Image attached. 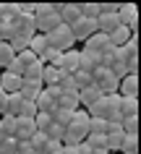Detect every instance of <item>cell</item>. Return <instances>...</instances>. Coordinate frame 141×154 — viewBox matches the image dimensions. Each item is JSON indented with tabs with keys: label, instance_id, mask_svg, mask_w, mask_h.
Listing matches in <instances>:
<instances>
[{
	"label": "cell",
	"instance_id": "1",
	"mask_svg": "<svg viewBox=\"0 0 141 154\" xmlns=\"http://www.w3.org/2000/svg\"><path fill=\"white\" fill-rule=\"evenodd\" d=\"M32 16H34V32L37 34H50L55 26H60V16L55 11V3H37Z\"/></svg>",
	"mask_w": 141,
	"mask_h": 154
},
{
	"label": "cell",
	"instance_id": "2",
	"mask_svg": "<svg viewBox=\"0 0 141 154\" xmlns=\"http://www.w3.org/2000/svg\"><path fill=\"white\" fill-rule=\"evenodd\" d=\"M118 105H120V94H102L86 112H89V118H102V120H107V123L110 120H120Z\"/></svg>",
	"mask_w": 141,
	"mask_h": 154
},
{
	"label": "cell",
	"instance_id": "3",
	"mask_svg": "<svg viewBox=\"0 0 141 154\" xmlns=\"http://www.w3.org/2000/svg\"><path fill=\"white\" fill-rule=\"evenodd\" d=\"M44 39H47V47L55 50V52H68V50H73V45H76L73 34H71V26H66V24L55 26L50 34H44Z\"/></svg>",
	"mask_w": 141,
	"mask_h": 154
},
{
	"label": "cell",
	"instance_id": "4",
	"mask_svg": "<svg viewBox=\"0 0 141 154\" xmlns=\"http://www.w3.org/2000/svg\"><path fill=\"white\" fill-rule=\"evenodd\" d=\"M91 84L100 89V94H118L120 79H115L110 68H100V71H94V73H91Z\"/></svg>",
	"mask_w": 141,
	"mask_h": 154
},
{
	"label": "cell",
	"instance_id": "5",
	"mask_svg": "<svg viewBox=\"0 0 141 154\" xmlns=\"http://www.w3.org/2000/svg\"><path fill=\"white\" fill-rule=\"evenodd\" d=\"M11 26H13V32L16 37H26V39H32L34 34V16L32 13H16V16L11 18Z\"/></svg>",
	"mask_w": 141,
	"mask_h": 154
},
{
	"label": "cell",
	"instance_id": "6",
	"mask_svg": "<svg viewBox=\"0 0 141 154\" xmlns=\"http://www.w3.org/2000/svg\"><path fill=\"white\" fill-rule=\"evenodd\" d=\"M55 11H58V16H60V24H66V26H73L81 18L78 3H55Z\"/></svg>",
	"mask_w": 141,
	"mask_h": 154
},
{
	"label": "cell",
	"instance_id": "7",
	"mask_svg": "<svg viewBox=\"0 0 141 154\" xmlns=\"http://www.w3.org/2000/svg\"><path fill=\"white\" fill-rule=\"evenodd\" d=\"M71 34H73L76 42H86L91 34H97V21H89V18H78L73 26H71Z\"/></svg>",
	"mask_w": 141,
	"mask_h": 154
},
{
	"label": "cell",
	"instance_id": "8",
	"mask_svg": "<svg viewBox=\"0 0 141 154\" xmlns=\"http://www.w3.org/2000/svg\"><path fill=\"white\" fill-rule=\"evenodd\" d=\"M34 133H37L34 118H16V133H13L16 141H29Z\"/></svg>",
	"mask_w": 141,
	"mask_h": 154
},
{
	"label": "cell",
	"instance_id": "9",
	"mask_svg": "<svg viewBox=\"0 0 141 154\" xmlns=\"http://www.w3.org/2000/svg\"><path fill=\"white\" fill-rule=\"evenodd\" d=\"M118 115H120V120H125V118H139V97H120Z\"/></svg>",
	"mask_w": 141,
	"mask_h": 154
},
{
	"label": "cell",
	"instance_id": "10",
	"mask_svg": "<svg viewBox=\"0 0 141 154\" xmlns=\"http://www.w3.org/2000/svg\"><path fill=\"white\" fill-rule=\"evenodd\" d=\"M110 47H112V45H110L107 34H100V32H97V34H91L89 39L84 42V50H89V52H100V55L105 52V50H110Z\"/></svg>",
	"mask_w": 141,
	"mask_h": 154
},
{
	"label": "cell",
	"instance_id": "11",
	"mask_svg": "<svg viewBox=\"0 0 141 154\" xmlns=\"http://www.w3.org/2000/svg\"><path fill=\"white\" fill-rule=\"evenodd\" d=\"M21 76H16V73H11V71H3L0 73V89L5 91V94H16L18 89H21Z\"/></svg>",
	"mask_w": 141,
	"mask_h": 154
},
{
	"label": "cell",
	"instance_id": "12",
	"mask_svg": "<svg viewBox=\"0 0 141 154\" xmlns=\"http://www.w3.org/2000/svg\"><path fill=\"white\" fill-rule=\"evenodd\" d=\"M118 26H120L118 13H100V16H97V32L100 34H112Z\"/></svg>",
	"mask_w": 141,
	"mask_h": 154
},
{
	"label": "cell",
	"instance_id": "13",
	"mask_svg": "<svg viewBox=\"0 0 141 154\" xmlns=\"http://www.w3.org/2000/svg\"><path fill=\"white\" fill-rule=\"evenodd\" d=\"M60 71L66 73V76H71V73L78 71V50H68V52H63L60 55Z\"/></svg>",
	"mask_w": 141,
	"mask_h": 154
},
{
	"label": "cell",
	"instance_id": "14",
	"mask_svg": "<svg viewBox=\"0 0 141 154\" xmlns=\"http://www.w3.org/2000/svg\"><path fill=\"white\" fill-rule=\"evenodd\" d=\"M118 94L120 97H139V76L128 73L125 79H120V86H118Z\"/></svg>",
	"mask_w": 141,
	"mask_h": 154
},
{
	"label": "cell",
	"instance_id": "15",
	"mask_svg": "<svg viewBox=\"0 0 141 154\" xmlns=\"http://www.w3.org/2000/svg\"><path fill=\"white\" fill-rule=\"evenodd\" d=\"M44 89V86H42V81H21V89H18V94H21V97L26 99V102H34V99L39 97V91Z\"/></svg>",
	"mask_w": 141,
	"mask_h": 154
},
{
	"label": "cell",
	"instance_id": "16",
	"mask_svg": "<svg viewBox=\"0 0 141 154\" xmlns=\"http://www.w3.org/2000/svg\"><path fill=\"white\" fill-rule=\"evenodd\" d=\"M120 50V55L125 57V63H131V60H139V32L131 34V39L125 42L123 47H118Z\"/></svg>",
	"mask_w": 141,
	"mask_h": 154
},
{
	"label": "cell",
	"instance_id": "17",
	"mask_svg": "<svg viewBox=\"0 0 141 154\" xmlns=\"http://www.w3.org/2000/svg\"><path fill=\"white\" fill-rule=\"evenodd\" d=\"M63 76H66V73L60 71V68H55V65H44V68H42V86H58Z\"/></svg>",
	"mask_w": 141,
	"mask_h": 154
},
{
	"label": "cell",
	"instance_id": "18",
	"mask_svg": "<svg viewBox=\"0 0 141 154\" xmlns=\"http://www.w3.org/2000/svg\"><path fill=\"white\" fill-rule=\"evenodd\" d=\"M100 97H102V94H100V89H97V86L91 84V86H86V89H81V91H78V105H81L84 110H89V107L94 105V102H97Z\"/></svg>",
	"mask_w": 141,
	"mask_h": 154
},
{
	"label": "cell",
	"instance_id": "19",
	"mask_svg": "<svg viewBox=\"0 0 141 154\" xmlns=\"http://www.w3.org/2000/svg\"><path fill=\"white\" fill-rule=\"evenodd\" d=\"M21 107H24V97L21 94H8V99H5V115H13V118H18L21 115Z\"/></svg>",
	"mask_w": 141,
	"mask_h": 154
},
{
	"label": "cell",
	"instance_id": "20",
	"mask_svg": "<svg viewBox=\"0 0 141 154\" xmlns=\"http://www.w3.org/2000/svg\"><path fill=\"white\" fill-rule=\"evenodd\" d=\"M47 39H44V34H34L32 39H29V52H34L37 57H42L44 52H47Z\"/></svg>",
	"mask_w": 141,
	"mask_h": 154
},
{
	"label": "cell",
	"instance_id": "21",
	"mask_svg": "<svg viewBox=\"0 0 141 154\" xmlns=\"http://www.w3.org/2000/svg\"><path fill=\"white\" fill-rule=\"evenodd\" d=\"M107 39H110V45H112V47H123L125 42L131 39V32H128L125 26H118L112 34H107Z\"/></svg>",
	"mask_w": 141,
	"mask_h": 154
},
{
	"label": "cell",
	"instance_id": "22",
	"mask_svg": "<svg viewBox=\"0 0 141 154\" xmlns=\"http://www.w3.org/2000/svg\"><path fill=\"white\" fill-rule=\"evenodd\" d=\"M13 60H16V52L11 50V45L8 42H0V71H5Z\"/></svg>",
	"mask_w": 141,
	"mask_h": 154
},
{
	"label": "cell",
	"instance_id": "23",
	"mask_svg": "<svg viewBox=\"0 0 141 154\" xmlns=\"http://www.w3.org/2000/svg\"><path fill=\"white\" fill-rule=\"evenodd\" d=\"M58 107L60 110H68V112H76L78 110V94H60V99H58Z\"/></svg>",
	"mask_w": 141,
	"mask_h": 154
},
{
	"label": "cell",
	"instance_id": "24",
	"mask_svg": "<svg viewBox=\"0 0 141 154\" xmlns=\"http://www.w3.org/2000/svg\"><path fill=\"white\" fill-rule=\"evenodd\" d=\"M0 133L5 138H13V133H16V118L13 115H0Z\"/></svg>",
	"mask_w": 141,
	"mask_h": 154
},
{
	"label": "cell",
	"instance_id": "25",
	"mask_svg": "<svg viewBox=\"0 0 141 154\" xmlns=\"http://www.w3.org/2000/svg\"><path fill=\"white\" fill-rule=\"evenodd\" d=\"M118 154H139V136H123Z\"/></svg>",
	"mask_w": 141,
	"mask_h": 154
},
{
	"label": "cell",
	"instance_id": "26",
	"mask_svg": "<svg viewBox=\"0 0 141 154\" xmlns=\"http://www.w3.org/2000/svg\"><path fill=\"white\" fill-rule=\"evenodd\" d=\"M78 11H81V18L97 21V16H100V3H78Z\"/></svg>",
	"mask_w": 141,
	"mask_h": 154
},
{
	"label": "cell",
	"instance_id": "27",
	"mask_svg": "<svg viewBox=\"0 0 141 154\" xmlns=\"http://www.w3.org/2000/svg\"><path fill=\"white\" fill-rule=\"evenodd\" d=\"M71 79H73V84H76V89L81 91V89H86V86H91V76L86 71H76V73H71Z\"/></svg>",
	"mask_w": 141,
	"mask_h": 154
},
{
	"label": "cell",
	"instance_id": "28",
	"mask_svg": "<svg viewBox=\"0 0 141 154\" xmlns=\"http://www.w3.org/2000/svg\"><path fill=\"white\" fill-rule=\"evenodd\" d=\"M105 131H107V120H102V118H89V133L91 136H105Z\"/></svg>",
	"mask_w": 141,
	"mask_h": 154
},
{
	"label": "cell",
	"instance_id": "29",
	"mask_svg": "<svg viewBox=\"0 0 141 154\" xmlns=\"http://www.w3.org/2000/svg\"><path fill=\"white\" fill-rule=\"evenodd\" d=\"M42 68H44V65H42L39 60L32 63V65L24 71V79H26V81H42Z\"/></svg>",
	"mask_w": 141,
	"mask_h": 154
},
{
	"label": "cell",
	"instance_id": "30",
	"mask_svg": "<svg viewBox=\"0 0 141 154\" xmlns=\"http://www.w3.org/2000/svg\"><path fill=\"white\" fill-rule=\"evenodd\" d=\"M120 128H123L125 136H139V118H125L120 123Z\"/></svg>",
	"mask_w": 141,
	"mask_h": 154
},
{
	"label": "cell",
	"instance_id": "31",
	"mask_svg": "<svg viewBox=\"0 0 141 154\" xmlns=\"http://www.w3.org/2000/svg\"><path fill=\"white\" fill-rule=\"evenodd\" d=\"M34 125H37V131L39 133H44V131L52 125V115H44V112H37L34 115Z\"/></svg>",
	"mask_w": 141,
	"mask_h": 154
},
{
	"label": "cell",
	"instance_id": "32",
	"mask_svg": "<svg viewBox=\"0 0 141 154\" xmlns=\"http://www.w3.org/2000/svg\"><path fill=\"white\" fill-rule=\"evenodd\" d=\"M16 63L21 65V71H26L32 63H37V55H34V52H29V50H24V52H18V55H16Z\"/></svg>",
	"mask_w": 141,
	"mask_h": 154
},
{
	"label": "cell",
	"instance_id": "33",
	"mask_svg": "<svg viewBox=\"0 0 141 154\" xmlns=\"http://www.w3.org/2000/svg\"><path fill=\"white\" fill-rule=\"evenodd\" d=\"M29 144H32V149H34V152L39 154V152H42V146L47 144V136H44V133H39V131H37V133H34V136L29 138Z\"/></svg>",
	"mask_w": 141,
	"mask_h": 154
},
{
	"label": "cell",
	"instance_id": "34",
	"mask_svg": "<svg viewBox=\"0 0 141 154\" xmlns=\"http://www.w3.org/2000/svg\"><path fill=\"white\" fill-rule=\"evenodd\" d=\"M18 152V141L16 138H5L3 144H0V154H16Z\"/></svg>",
	"mask_w": 141,
	"mask_h": 154
},
{
	"label": "cell",
	"instance_id": "35",
	"mask_svg": "<svg viewBox=\"0 0 141 154\" xmlns=\"http://www.w3.org/2000/svg\"><path fill=\"white\" fill-rule=\"evenodd\" d=\"M63 149V144L60 141H55V138H47V144L42 146V152L39 154H55V152H60Z\"/></svg>",
	"mask_w": 141,
	"mask_h": 154
},
{
	"label": "cell",
	"instance_id": "36",
	"mask_svg": "<svg viewBox=\"0 0 141 154\" xmlns=\"http://www.w3.org/2000/svg\"><path fill=\"white\" fill-rule=\"evenodd\" d=\"M63 133H66V128H60V125H55V123L44 131V136H47V138H55V141H60V138H63Z\"/></svg>",
	"mask_w": 141,
	"mask_h": 154
},
{
	"label": "cell",
	"instance_id": "37",
	"mask_svg": "<svg viewBox=\"0 0 141 154\" xmlns=\"http://www.w3.org/2000/svg\"><path fill=\"white\" fill-rule=\"evenodd\" d=\"M34 115H37L34 102H26V99H24V107H21V115H18V118H34Z\"/></svg>",
	"mask_w": 141,
	"mask_h": 154
},
{
	"label": "cell",
	"instance_id": "38",
	"mask_svg": "<svg viewBox=\"0 0 141 154\" xmlns=\"http://www.w3.org/2000/svg\"><path fill=\"white\" fill-rule=\"evenodd\" d=\"M5 99H8V94L0 89V115H5Z\"/></svg>",
	"mask_w": 141,
	"mask_h": 154
},
{
	"label": "cell",
	"instance_id": "39",
	"mask_svg": "<svg viewBox=\"0 0 141 154\" xmlns=\"http://www.w3.org/2000/svg\"><path fill=\"white\" fill-rule=\"evenodd\" d=\"M3 141H5V136H3V133H0V144H3Z\"/></svg>",
	"mask_w": 141,
	"mask_h": 154
},
{
	"label": "cell",
	"instance_id": "40",
	"mask_svg": "<svg viewBox=\"0 0 141 154\" xmlns=\"http://www.w3.org/2000/svg\"><path fill=\"white\" fill-rule=\"evenodd\" d=\"M55 154H66V152H63V149H60V152H55Z\"/></svg>",
	"mask_w": 141,
	"mask_h": 154
},
{
	"label": "cell",
	"instance_id": "41",
	"mask_svg": "<svg viewBox=\"0 0 141 154\" xmlns=\"http://www.w3.org/2000/svg\"><path fill=\"white\" fill-rule=\"evenodd\" d=\"M107 154H118V152H107Z\"/></svg>",
	"mask_w": 141,
	"mask_h": 154
}]
</instances>
